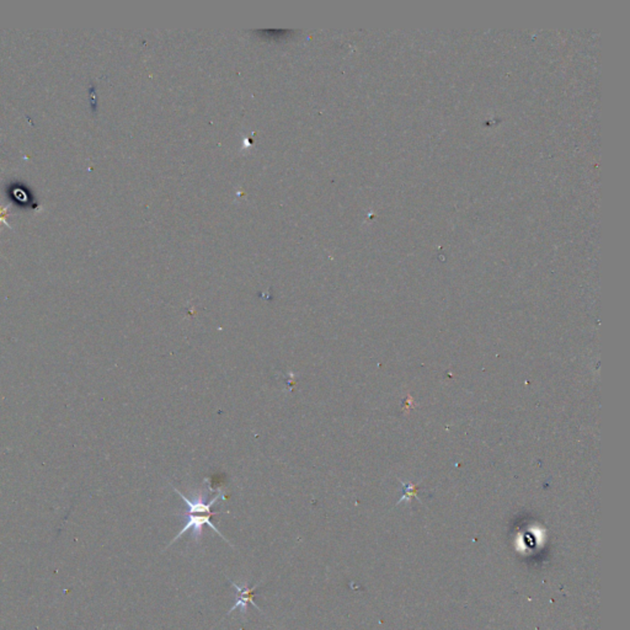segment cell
<instances>
[{
    "mask_svg": "<svg viewBox=\"0 0 630 630\" xmlns=\"http://www.w3.org/2000/svg\"><path fill=\"white\" fill-rule=\"evenodd\" d=\"M172 489H174V490L176 491L177 494H179L180 497H181L182 500L185 501V502H186V505H187V507H189V510H187V512H186V517H187L186 526H185L184 528H182L181 531L179 532V535H177L176 537H175L174 539L172 540V542L169 543V545L166 548H169L170 545L174 544V543L176 542V540L179 539V538H181L187 531H190V529H192V537H193V539L200 540L201 535H202L203 526H205V524L210 526V528H212L213 531H214L215 533H217V535H219L222 538H223L224 540H226V542H228V540H227L226 538H224V535H222L221 532H219L217 528H215L214 524H213L212 522H210V518H212V516H214V515L218 514V512H212V506L214 505V503L217 502V501L219 500V498L223 497V496H224L223 491L219 490V491H218L217 495H215L214 497H213L212 500L210 501V502H206V494H205V495L200 494L198 496H196V498H192V500H190V498H187L186 496H185L184 494L181 493V491L177 490L176 488H172Z\"/></svg>",
    "mask_w": 630,
    "mask_h": 630,
    "instance_id": "obj_1",
    "label": "cell"
},
{
    "mask_svg": "<svg viewBox=\"0 0 630 630\" xmlns=\"http://www.w3.org/2000/svg\"><path fill=\"white\" fill-rule=\"evenodd\" d=\"M230 584L233 585V586L235 587L236 591H238V596H236L235 604H234L233 607H231L230 610L228 611V613H227V614H230L231 612H234V611H235L236 608H239V607H240L241 610H243V614H245V613H247V611H248V604H249V603H251L252 606H254V607L257 608V611H260V612H261V610H260V608L257 607L256 603L254 602L255 590H256L257 587H259L260 585H261L260 582H259V584L255 585V586H252L251 589H250V587L248 586V584H243L241 586H239V585H236L235 582H231V581H230Z\"/></svg>",
    "mask_w": 630,
    "mask_h": 630,
    "instance_id": "obj_2",
    "label": "cell"
},
{
    "mask_svg": "<svg viewBox=\"0 0 630 630\" xmlns=\"http://www.w3.org/2000/svg\"><path fill=\"white\" fill-rule=\"evenodd\" d=\"M8 213H9V206L0 205V226H1V224H5L8 228H11L10 224L8 223Z\"/></svg>",
    "mask_w": 630,
    "mask_h": 630,
    "instance_id": "obj_3",
    "label": "cell"
}]
</instances>
